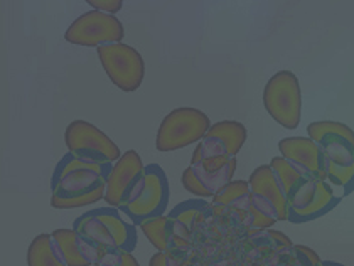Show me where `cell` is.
<instances>
[{"label":"cell","instance_id":"cell-1","mask_svg":"<svg viewBox=\"0 0 354 266\" xmlns=\"http://www.w3.org/2000/svg\"><path fill=\"white\" fill-rule=\"evenodd\" d=\"M111 165L88 164L73 153H64L51 175V206L55 209H76L102 200Z\"/></svg>","mask_w":354,"mask_h":266},{"label":"cell","instance_id":"cell-2","mask_svg":"<svg viewBox=\"0 0 354 266\" xmlns=\"http://www.w3.org/2000/svg\"><path fill=\"white\" fill-rule=\"evenodd\" d=\"M73 231L103 258L113 251L133 253L137 248V227L123 218L117 207H96L73 222Z\"/></svg>","mask_w":354,"mask_h":266},{"label":"cell","instance_id":"cell-3","mask_svg":"<svg viewBox=\"0 0 354 266\" xmlns=\"http://www.w3.org/2000/svg\"><path fill=\"white\" fill-rule=\"evenodd\" d=\"M341 200L326 180L300 177L287 192V221L292 225L315 221L329 214Z\"/></svg>","mask_w":354,"mask_h":266},{"label":"cell","instance_id":"cell-4","mask_svg":"<svg viewBox=\"0 0 354 266\" xmlns=\"http://www.w3.org/2000/svg\"><path fill=\"white\" fill-rule=\"evenodd\" d=\"M211 122L206 113L198 108H176L164 118L156 138L159 152H174L198 144L209 130Z\"/></svg>","mask_w":354,"mask_h":266},{"label":"cell","instance_id":"cell-5","mask_svg":"<svg viewBox=\"0 0 354 266\" xmlns=\"http://www.w3.org/2000/svg\"><path fill=\"white\" fill-rule=\"evenodd\" d=\"M263 105L268 115L283 129H297L302 115V93L297 76L292 71L275 73L265 84Z\"/></svg>","mask_w":354,"mask_h":266},{"label":"cell","instance_id":"cell-6","mask_svg":"<svg viewBox=\"0 0 354 266\" xmlns=\"http://www.w3.org/2000/svg\"><path fill=\"white\" fill-rule=\"evenodd\" d=\"M144 177V189L138 198L130 204L117 207L136 227L147 219L159 218L167 213L169 198H171L167 173L159 164L145 165Z\"/></svg>","mask_w":354,"mask_h":266},{"label":"cell","instance_id":"cell-7","mask_svg":"<svg viewBox=\"0 0 354 266\" xmlns=\"http://www.w3.org/2000/svg\"><path fill=\"white\" fill-rule=\"evenodd\" d=\"M64 142L69 153L88 164H115L122 155L118 145H115L109 135L84 120L69 123L64 132Z\"/></svg>","mask_w":354,"mask_h":266},{"label":"cell","instance_id":"cell-8","mask_svg":"<svg viewBox=\"0 0 354 266\" xmlns=\"http://www.w3.org/2000/svg\"><path fill=\"white\" fill-rule=\"evenodd\" d=\"M96 53L115 86L125 93H132L140 88L145 76V64L140 53L136 51L132 46L117 42V44L100 46L96 48Z\"/></svg>","mask_w":354,"mask_h":266},{"label":"cell","instance_id":"cell-9","mask_svg":"<svg viewBox=\"0 0 354 266\" xmlns=\"http://www.w3.org/2000/svg\"><path fill=\"white\" fill-rule=\"evenodd\" d=\"M144 167L136 150L122 153L120 159L111 165L103 200L110 207H120L136 200L144 189Z\"/></svg>","mask_w":354,"mask_h":266},{"label":"cell","instance_id":"cell-10","mask_svg":"<svg viewBox=\"0 0 354 266\" xmlns=\"http://www.w3.org/2000/svg\"><path fill=\"white\" fill-rule=\"evenodd\" d=\"M236 172V159L219 157V159H203L191 162L184 169L183 186L187 192L201 199H211L233 180Z\"/></svg>","mask_w":354,"mask_h":266},{"label":"cell","instance_id":"cell-11","mask_svg":"<svg viewBox=\"0 0 354 266\" xmlns=\"http://www.w3.org/2000/svg\"><path fill=\"white\" fill-rule=\"evenodd\" d=\"M125 37L123 24L115 15L98 12V10H88L82 14L68 30L64 32V39L76 46H86V48H100L106 44H117Z\"/></svg>","mask_w":354,"mask_h":266},{"label":"cell","instance_id":"cell-12","mask_svg":"<svg viewBox=\"0 0 354 266\" xmlns=\"http://www.w3.org/2000/svg\"><path fill=\"white\" fill-rule=\"evenodd\" d=\"M250 202L261 214L277 222L287 221V196L270 165H260L248 179Z\"/></svg>","mask_w":354,"mask_h":266},{"label":"cell","instance_id":"cell-13","mask_svg":"<svg viewBox=\"0 0 354 266\" xmlns=\"http://www.w3.org/2000/svg\"><path fill=\"white\" fill-rule=\"evenodd\" d=\"M246 126L236 120H223L209 126L205 137L198 142V146L192 152L191 162L203 159H219L228 157L236 159L238 152L245 145Z\"/></svg>","mask_w":354,"mask_h":266},{"label":"cell","instance_id":"cell-14","mask_svg":"<svg viewBox=\"0 0 354 266\" xmlns=\"http://www.w3.org/2000/svg\"><path fill=\"white\" fill-rule=\"evenodd\" d=\"M310 140L322 149L333 164H354V132L351 126L337 122H314L307 126Z\"/></svg>","mask_w":354,"mask_h":266},{"label":"cell","instance_id":"cell-15","mask_svg":"<svg viewBox=\"0 0 354 266\" xmlns=\"http://www.w3.org/2000/svg\"><path fill=\"white\" fill-rule=\"evenodd\" d=\"M280 155L290 162L302 175L326 180L327 160L322 149L309 137H288L279 142Z\"/></svg>","mask_w":354,"mask_h":266},{"label":"cell","instance_id":"cell-16","mask_svg":"<svg viewBox=\"0 0 354 266\" xmlns=\"http://www.w3.org/2000/svg\"><path fill=\"white\" fill-rule=\"evenodd\" d=\"M51 238L66 266H98L102 261V256L71 227L55 229L51 233Z\"/></svg>","mask_w":354,"mask_h":266},{"label":"cell","instance_id":"cell-17","mask_svg":"<svg viewBox=\"0 0 354 266\" xmlns=\"http://www.w3.org/2000/svg\"><path fill=\"white\" fill-rule=\"evenodd\" d=\"M213 207L211 202L206 199H187L179 202L177 206L172 207L171 213H167L169 218L176 219V221L183 222L184 226L189 229V233H194L198 226L206 225L211 218H213Z\"/></svg>","mask_w":354,"mask_h":266},{"label":"cell","instance_id":"cell-18","mask_svg":"<svg viewBox=\"0 0 354 266\" xmlns=\"http://www.w3.org/2000/svg\"><path fill=\"white\" fill-rule=\"evenodd\" d=\"M191 240L192 234L189 233V229H187L183 222L176 221V219L169 218L167 216V221H165L164 226L162 248H160V251L171 254V256H174L176 260H179L180 263H183L192 248Z\"/></svg>","mask_w":354,"mask_h":266},{"label":"cell","instance_id":"cell-19","mask_svg":"<svg viewBox=\"0 0 354 266\" xmlns=\"http://www.w3.org/2000/svg\"><path fill=\"white\" fill-rule=\"evenodd\" d=\"M28 266H66L57 253L51 233L37 234L28 249Z\"/></svg>","mask_w":354,"mask_h":266},{"label":"cell","instance_id":"cell-20","mask_svg":"<svg viewBox=\"0 0 354 266\" xmlns=\"http://www.w3.org/2000/svg\"><path fill=\"white\" fill-rule=\"evenodd\" d=\"M248 238L252 245L260 251H277L286 253L292 249V241L287 234L280 233L277 229H260L248 231Z\"/></svg>","mask_w":354,"mask_h":266},{"label":"cell","instance_id":"cell-21","mask_svg":"<svg viewBox=\"0 0 354 266\" xmlns=\"http://www.w3.org/2000/svg\"><path fill=\"white\" fill-rule=\"evenodd\" d=\"M250 194L248 180H232L230 184H226L221 191L211 198V207H213V213L219 216L226 214V211L233 206L236 200Z\"/></svg>","mask_w":354,"mask_h":266},{"label":"cell","instance_id":"cell-22","mask_svg":"<svg viewBox=\"0 0 354 266\" xmlns=\"http://www.w3.org/2000/svg\"><path fill=\"white\" fill-rule=\"evenodd\" d=\"M326 182L339 191V198H348L354 192V164L341 165L329 162Z\"/></svg>","mask_w":354,"mask_h":266},{"label":"cell","instance_id":"cell-23","mask_svg":"<svg viewBox=\"0 0 354 266\" xmlns=\"http://www.w3.org/2000/svg\"><path fill=\"white\" fill-rule=\"evenodd\" d=\"M268 165L272 167V171H273V173H275V177H277V180L280 182V186H282L283 191H286V196H287L288 189L294 186L300 177H306V175H302V173H300L297 169L290 164V162L283 159L282 155L273 157Z\"/></svg>","mask_w":354,"mask_h":266},{"label":"cell","instance_id":"cell-24","mask_svg":"<svg viewBox=\"0 0 354 266\" xmlns=\"http://www.w3.org/2000/svg\"><path fill=\"white\" fill-rule=\"evenodd\" d=\"M292 258H294V266H321L322 260L319 254L310 249L309 246L294 245L292 246Z\"/></svg>","mask_w":354,"mask_h":266},{"label":"cell","instance_id":"cell-25","mask_svg":"<svg viewBox=\"0 0 354 266\" xmlns=\"http://www.w3.org/2000/svg\"><path fill=\"white\" fill-rule=\"evenodd\" d=\"M98 266H140L137 261V258L133 256V253H125V251H113L109 253Z\"/></svg>","mask_w":354,"mask_h":266},{"label":"cell","instance_id":"cell-26","mask_svg":"<svg viewBox=\"0 0 354 266\" xmlns=\"http://www.w3.org/2000/svg\"><path fill=\"white\" fill-rule=\"evenodd\" d=\"M88 6L93 7V10H98V12L115 15L122 10L123 2L122 0H88Z\"/></svg>","mask_w":354,"mask_h":266},{"label":"cell","instance_id":"cell-27","mask_svg":"<svg viewBox=\"0 0 354 266\" xmlns=\"http://www.w3.org/2000/svg\"><path fill=\"white\" fill-rule=\"evenodd\" d=\"M180 265L183 263H180L179 260H176L174 256H171V254L162 253V251H157L149 261V266H180Z\"/></svg>","mask_w":354,"mask_h":266},{"label":"cell","instance_id":"cell-28","mask_svg":"<svg viewBox=\"0 0 354 266\" xmlns=\"http://www.w3.org/2000/svg\"><path fill=\"white\" fill-rule=\"evenodd\" d=\"M321 266H346V265L337 263V261H322Z\"/></svg>","mask_w":354,"mask_h":266}]
</instances>
